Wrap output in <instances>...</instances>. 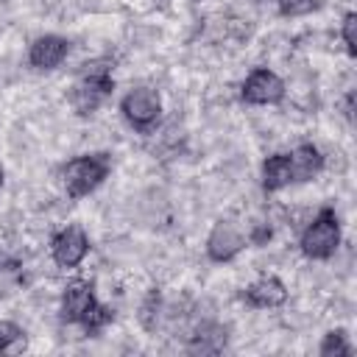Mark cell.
<instances>
[{
  "instance_id": "14",
  "label": "cell",
  "mask_w": 357,
  "mask_h": 357,
  "mask_svg": "<svg viewBox=\"0 0 357 357\" xmlns=\"http://www.w3.org/2000/svg\"><path fill=\"white\" fill-rule=\"evenodd\" d=\"M25 349V332L14 321H0V354H14Z\"/></svg>"
},
{
  "instance_id": "17",
  "label": "cell",
  "mask_w": 357,
  "mask_h": 357,
  "mask_svg": "<svg viewBox=\"0 0 357 357\" xmlns=\"http://www.w3.org/2000/svg\"><path fill=\"white\" fill-rule=\"evenodd\" d=\"M276 3L284 17H304L315 8H321V0H276Z\"/></svg>"
},
{
  "instance_id": "7",
  "label": "cell",
  "mask_w": 357,
  "mask_h": 357,
  "mask_svg": "<svg viewBox=\"0 0 357 357\" xmlns=\"http://www.w3.org/2000/svg\"><path fill=\"white\" fill-rule=\"evenodd\" d=\"M245 248V234L234 220H218L206 237V254L212 262H229Z\"/></svg>"
},
{
  "instance_id": "20",
  "label": "cell",
  "mask_w": 357,
  "mask_h": 357,
  "mask_svg": "<svg viewBox=\"0 0 357 357\" xmlns=\"http://www.w3.org/2000/svg\"><path fill=\"white\" fill-rule=\"evenodd\" d=\"M8 265H14V262H11V259H8V257H6L3 251H0V273H3V271H6Z\"/></svg>"
},
{
  "instance_id": "3",
  "label": "cell",
  "mask_w": 357,
  "mask_h": 357,
  "mask_svg": "<svg viewBox=\"0 0 357 357\" xmlns=\"http://www.w3.org/2000/svg\"><path fill=\"white\" fill-rule=\"evenodd\" d=\"M112 170V159L109 153H84L75 156L73 162H67L64 167V187L73 198H84L92 190H98L103 184V178Z\"/></svg>"
},
{
  "instance_id": "8",
  "label": "cell",
  "mask_w": 357,
  "mask_h": 357,
  "mask_svg": "<svg viewBox=\"0 0 357 357\" xmlns=\"http://www.w3.org/2000/svg\"><path fill=\"white\" fill-rule=\"evenodd\" d=\"M95 304V287L86 279H70L61 293V318L67 324H81Z\"/></svg>"
},
{
  "instance_id": "21",
  "label": "cell",
  "mask_w": 357,
  "mask_h": 357,
  "mask_svg": "<svg viewBox=\"0 0 357 357\" xmlns=\"http://www.w3.org/2000/svg\"><path fill=\"white\" fill-rule=\"evenodd\" d=\"M0 190H3V167H0Z\"/></svg>"
},
{
  "instance_id": "1",
  "label": "cell",
  "mask_w": 357,
  "mask_h": 357,
  "mask_svg": "<svg viewBox=\"0 0 357 357\" xmlns=\"http://www.w3.org/2000/svg\"><path fill=\"white\" fill-rule=\"evenodd\" d=\"M112 89H114V78L109 73V64L103 61L84 64V73L70 92V103L78 114H92L112 95Z\"/></svg>"
},
{
  "instance_id": "15",
  "label": "cell",
  "mask_w": 357,
  "mask_h": 357,
  "mask_svg": "<svg viewBox=\"0 0 357 357\" xmlns=\"http://www.w3.org/2000/svg\"><path fill=\"white\" fill-rule=\"evenodd\" d=\"M318 351H321V357H349V354H351V346H349V340H346V332H343V329L326 332Z\"/></svg>"
},
{
  "instance_id": "5",
  "label": "cell",
  "mask_w": 357,
  "mask_h": 357,
  "mask_svg": "<svg viewBox=\"0 0 357 357\" xmlns=\"http://www.w3.org/2000/svg\"><path fill=\"white\" fill-rule=\"evenodd\" d=\"M284 92H287L284 81L273 70H268V67L251 70L248 78L243 81V89H240L243 100L254 103V106H273V103H279L284 98Z\"/></svg>"
},
{
  "instance_id": "12",
  "label": "cell",
  "mask_w": 357,
  "mask_h": 357,
  "mask_svg": "<svg viewBox=\"0 0 357 357\" xmlns=\"http://www.w3.org/2000/svg\"><path fill=\"white\" fill-rule=\"evenodd\" d=\"M290 181H293L290 156L287 153H271L262 162V187H265V192H276V190L287 187Z\"/></svg>"
},
{
  "instance_id": "18",
  "label": "cell",
  "mask_w": 357,
  "mask_h": 357,
  "mask_svg": "<svg viewBox=\"0 0 357 357\" xmlns=\"http://www.w3.org/2000/svg\"><path fill=\"white\" fill-rule=\"evenodd\" d=\"M357 14L354 11H349L346 17H343V28H340V36H343V42H346V50H349V56H357Z\"/></svg>"
},
{
  "instance_id": "16",
  "label": "cell",
  "mask_w": 357,
  "mask_h": 357,
  "mask_svg": "<svg viewBox=\"0 0 357 357\" xmlns=\"http://www.w3.org/2000/svg\"><path fill=\"white\" fill-rule=\"evenodd\" d=\"M112 318H114V310H112V307H106V304H98V301H95V304H92V310L84 315V321H81V324H84V329H86V332H100L103 326H109V324H112Z\"/></svg>"
},
{
  "instance_id": "19",
  "label": "cell",
  "mask_w": 357,
  "mask_h": 357,
  "mask_svg": "<svg viewBox=\"0 0 357 357\" xmlns=\"http://www.w3.org/2000/svg\"><path fill=\"white\" fill-rule=\"evenodd\" d=\"M271 226H254L251 229V234L245 237V243H254V245H262V243H268L271 240Z\"/></svg>"
},
{
  "instance_id": "10",
  "label": "cell",
  "mask_w": 357,
  "mask_h": 357,
  "mask_svg": "<svg viewBox=\"0 0 357 357\" xmlns=\"http://www.w3.org/2000/svg\"><path fill=\"white\" fill-rule=\"evenodd\" d=\"M243 298H245L248 307L273 310V307H282V304L287 301V287H284V282L276 279V276H262V279H257L254 284L245 287Z\"/></svg>"
},
{
  "instance_id": "4",
  "label": "cell",
  "mask_w": 357,
  "mask_h": 357,
  "mask_svg": "<svg viewBox=\"0 0 357 357\" xmlns=\"http://www.w3.org/2000/svg\"><path fill=\"white\" fill-rule=\"evenodd\" d=\"M120 112H123V117H126L134 128L151 131V128L156 126L159 114H162V100H159L156 89H151V86H137V89H131L128 95H123Z\"/></svg>"
},
{
  "instance_id": "2",
  "label": "cell",
  "mask_w": 357,
  "mask_h": 357,
  "mask_svg": "<svg viewBox=\"0 0 357 357\" xmlns=\"http://www.w3.org/2000/svg\"><path fill=\"white\" fill-rule=\"evenodd\" d=\"M298 245H301L304 257H310V259H329L337 251V245H340V220H337V212L332 206L318 209V215L301 231Z\"/></svg>"
},
{
  "instance_id": "9",
  "label": "cell",
  "mask_w": 357,
  "mask_h": 357,
  "mask_svg": "<svg viewBox=\"0 0 357 357\" xmlns=\"http://www.w3.org/2000/svg\"><path fill=\"white\" fill-rule=\"evenodd\" d=\"M67 53H70V42H67L64 36H59V33H45V36H39V39L31 45L28 61H31V67H36V70H53V67H59V64L67 59Z\"/></svg>"
},
{
  "instance_id": "11",
  "label": "cell",
  "mask_w": 357,
  "mask_h": 357,
  "mask_svg": "<svg viewBox=\"0 0 357 357\" xmlns=\"http://www.w3.org/2000/svg\"><path fill=\"white\" fill-rule=\"evenodd\" d=\"M290 173H293V181H310L321 173L324 167V156L321 151L312 145V142H301L296 145L290 153Z\"/></svg>"
},
{
  "instance_id": "13",
  "label": "cell",
  "mask_w": 357,
  "mask_h": 357,
  "mask_svg": "<svg viewBox=\"0 0 357 357\" xmlns=\"http://www.w3.org/2000/svg\"><path fill=\"white\" fill-rule=\"evenodd\" d=\"M159 315H162V293L153 287V290H148V296L139 304V324L148 332H153L159 326Z\"/></svg>"
},
{
  "instance_id": "6",
  "label": "cell",
  "mask_w": 357,
  "mask_h": 357,
  "mask_svg": "<svg viewBox=\"0 0 357 357\" xmlns=\"http://www.w3.org/2000/svg\"><path fill=\"white\" fill-rule=\"evenodd\" d=\"M89 251V237L84 234L81 226H64L61 231L53 234L50 240V257L59 268H75Z\"/></svg>"
}]
</instances>
